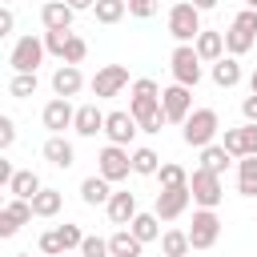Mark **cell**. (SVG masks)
<instances>
[{
    "instance_id": "obj_1",
    "label": "cell",
    "mask_w": 257,
    "mask_h": 257,
    "mask_svg": "<svg viewBox=\"0 0 257 257\" xmlns=\"http://www.w3.org/2000/svg\"><path fill=\"white\" fill-rule=\"evenodd\" d=\"M217 128H221L217 108H193V112H189V120L181 124V141H185L189 149H205V145H213V141H217Z\"/></svg>"
},
{
    "instance_id": "obj_2",
    "label": "cell",
    "mask_w": 257,
    "mask_h": 257,
    "mask_svg": "<svg viewBox=\"0 0 257 257\" xmlns=\"http://www.w3.org/2000/svg\"><path fill=\"white\" fill-rule=\"evenodd\" d=\"M257 44V8H241L233 16V24L225 28V52L229 56H245Z\"/></svg>"
},
{
    "instance_id": "obj_3",
    "label": "cell",
    "mask_w": 257,
    "mask_h": 257,
    "mask_svg": "<svg viewBox=\"0 0 257 257\" xmlns=\"http://www.w3.org/2000/svg\"><path fill=\"white\" fill-rule=\"evenodd\" d=\"M169 36L177 44H193L201 36V8L193 0H177L169 8Z\"/></svg>"
},
{
    "instance_id": "obj_4",
    "label": "cell",
    "mask_w": 257,
    "mask_h": 257,
    "mask_svg": "<svg viewBox=\"0 0 257 257\" xmlns=\"http://www.w3.org/2000/svg\"><path fill=\"white\" fill-rule=\"evenodd\" d=\"M128 112L137 116V124H145L153 112H161V84L149 80V76L133 80L128 84Z\"/></svg>"
},
{
    "instance_id": "obj_5",
    "label": "cell",
    "mask_w": 257,
    "mask_h": 257,
    "mask_svg": "<svg viewBox=\"0 0 257 257\" xmlns=\"http://www.w3.org/2000/svg\"><path fill=\"white\" fill-rule=\"evenodd\" d=\"M189 189H193V205L201 209H217L225 201V185H221V173H209V169H193L189 173Z\"/></svg>"
},
{
    "instance_id": "obj_6",
    "label": "cell",
    "mask_w": 257,
    "mask_h": 257,
    "mask_svg": "<svg viewBox=\"0 0 257 257\" xmlns=\"http://www.w3.org/2000/svg\"><path fill=\"white\" fill-rule=\"evenodd\" d=\"M96 173L100 177H108L112 185L116 181H128V173H133V153H128V145H104L100 153H96Z\"/></svg>"
},
{
    "instance_id": "obj_7",
    "label": "cell",
    "mask_w": 257,
    "mask_h": 257,
    "mask_svg": "<svg viewBox=\"0 0 257 257\" xmlns=\"http://www.w3.org/2000/svg\"><path fill=\"white\" fill-rule=\"evenodd\" d=\"M201 64H205V60L197 56V48H193V44H177V48H173V56H169L173 80H177V84H189V88H197V84H201V72H205Z\"/></svg>"
},
{
    "instance_id": "obj_8",
    "label": "cell",
    "mask_w": 257,
    "mask_h": 257,
    "mask_svg": "<svg viewBox=\"0 0 257 257\" xmlns=\"http://www.w3.org/2000/svg\"><path fill=\"white\" fill-rule=\"evenodd\" d=\"M44 40L40 36H20L16 44H12V52H8V64H12V72H36L40 68V60H44Z\"/></svg>"
},
{
    "instance_id": "obj_9",
    "label": "cell",
    "mask_w": 257,
    "mask_h": 257,
    "mask_svg": "<svg viewBox=\"0 0 257 257\" xmlns=\"http://www.w3.org/2000/svg\"><path fill=\"white\" fill-rule=\"evenodd\" d=\"M161 108H165L169 124H185V120H189V112H193V88L173 80L169 88H161Z\"/></svg>"
},
{
    "instance_id": "obj_10",
    "label": "cell",
    "mask_w": 257,
    "mask_h": 257,
    "mask_svg": "<svg viewBox=\"0 0 257 257\" xmlns=\"http://www.w3.org/2000/svg\"><path fill=\"white\" fill-rule=\"evenodd\" d=\"M217 237H221V217H217V209H197V213H193V225H189L193 249H213Z\"/></svg>"
},
{
    "instance_id": "obj_11",
    "label": "cell",
    "mask_w": 257,
    "mask_h": 257,
    "mask_svg": "<svg viewBox=\"0 0 257 257\" xmlns=\"http://www.w3.org/2000/svg\"><path fill=\"white\" fill-rule=\"evenodd\" d=\"M124 88H128V68H124V64H104V68H96V76H92V96H96V100L120 96Z\"/></svg>"
},
{
    "instance_id": "obj_12",
    "label": "cell",
    "mask_w": 257,
    "mask_h": 257,
    "mask_svg": "<svg viewBox=\"0 0 257 257\" xmlns=\"http://www.w3.org/2000/svg\"><path fill=\"white\" fill-rule=\"evenodd\" d=\"M189 201H193V189H189V185H173V189H161V193H157L153 213H157L161 221H177V217L189 209Z\"/></svg>"
},
{
    "instance_id": "obj_13",
    "label": "cell",
    "mask_w": 257,
    "mask_h": 257,
    "mask_svg": "<svg viewBox=\"0 0 257 257\" xmlns=\"http://www.w3.org/2000/svg\"><path fill=\"white\" fill-rule=\"evenodd\" d=\"M40 120H44L48 137H56V133H64V128H72V124H76V108H72V100H68V96H52V100L44 104Z\"/></svg>"
},
{
    "instance_id": "obj_14",
    "label": "cell",
    "mask_w": 257,
    "mask_h": 257,
    "mask_svg": "<svg viewBox=\"0 0 257 257\" xmlns=\"http://www.w3.org/2000/svg\"><path fill=\"white\" fill-rule=\"evenodd\" d=\"M32 217H36V213H32V201H24V197H8L4 209H0V237H16L20 225H28Z\"/></svg>"
},
{
    "instance_id": "obj_15",
    "label": "cell",
    "mask_w": 257,
    "mask_h": 257,
    "mask_svg": "<svg viewBox=\"0 0 257 257\" xmlns=\"http://www.w3.org/2000/svg\"><path fill=\"white\" fill-rule=\"evenodd\" d=\"M221 145H225L237 161H241V157H257V124L245 120V124H237V128H225Z\"/></svg>"
},
{
    "instance_id": "obj_16",
    "label": "cell",
    "mask_w": 257,
    "mask_h": 257,
    "mask_svg": "<svg viewBox=\"0 0 257 257\" xmlns=\"http://www.w3.org/2000/svg\"><path fill=\"white\" fill-rule=\"evenodd\" d=\"M137 133H141V124H137V116H133L128 108H112V112H108V120H104V137H108L112 145H133Z\"/></svg>"
},
{
    "instance_id": "obj_17",
    "label": "cell",
    "mask_w": 257,
    "mask_h": 257,
    "mask_svg": "<svg viewBox=\"0 0 257 257\" xmlns=\"http://www.w3.org/2000/svg\"><path fill=\"white\" fill-rule=\"evenodd\" d=\"M72 16H76V8L64 4V0L40 4V24H44V32H64V28H72Z\"/></svg>"
},
{
    "instance_id": "obj_18",
    "label": "cell",
    "mask_w": 257,
    "mask_h": 257,
    "mask_svg": "<svg viewBox=\"0 0 257 257\" xmlns=\"http://www.w3.org/2000/svg\"><path fill=\"white\" fill-rule=\"evenodd\" d=\"M40 153H44V161H48L52 169H72V165H76V149H72V141H68L64 133H56V137H48Z\"/></svg>"
},
{
    "instance_id": "obj_19",
    "label": "cell",
    "mask_w": 257,
    "mask_h": 257,
    "mask_svg": "<svg viewBox=\"0 0 257 257\" xmlns=\"http://www.w3.org/2000/svg\"><path fill=\"white\" fill-rule=\"evenodd\" d=\"M104 213H108V221L112 225H128L141 209H137V193H128V189H120V193H112L108 197V205H104Z\"/></svg>"
},
{
    "instance_id": "obj_20",
    "label": "cell",
    "mask_w": 257,
    "mask_h": 257,
    "mask_svg": "<svg viewBox=\"0 0 257 257\" xmlns=\"http://www.w3.org/2000/svg\"><path fill=\"white\" fill-rule=\"evenodd\" d=\"M209 76H213L217 88H237V84H241V56H229V52H225L221 60H213Z\"/></svg>"
},
{
    "instance_id": "obj_21",
    "label": "cell",
    "mask_w": 257,
    "mask_h": 257,
    "mask_svg": "<svg viewBox=\"0 0 257 257\" xmlns=\"http://www.w3.org/2000/svg\"><path fill=\"white\" fill-rule=\"evenodd\" d=\"M80 88H84L80 64H60V68L52 72V92H56V96H68V100H72Z\"/></svg>"
},
{
    "instance_id": "obj_22",
    "label": "cell",
    "mask_w": 257,
    "mask_h": 257,
    "mask_svg": "<svg viewBox=\"0 0 257 257\" xmlns=\"http://www.w3.org/2000/svg\"><path fill=\"white\" fill-rule=\"evenodd\" d=\"M104 120H108V112H100V104H80L72 133L76 137H96V133H104Z\"/></svg>"
},
{
    "instance_id": "obj_23",
    "label": "cell",
    "mask_w": 257,
    "mask_h": 257,
    "mask_svg": "<svg viewBox=\"0 0 257 257\" xmlns=\"http://www.w3.org/2000/svg\"><path fill=\"white\" fill-rule=\"evenodd\" d=\"M108 197H112V181H108V177L92 173V177H84V181H80V201H84L88 209L108 205Z\"/></svg>"
},
{
    "instance_id": "obj_24",
    "label": "cell",
    "mask_w": 257,
    "mask_h": 257,
    "mask_svg": "<svg viewBox=\"0 0 257 257\" xmlns=\"http://www.w3.org/2000/svg\"><path fill=\"white\" fill-rule=\"evenodd\" d=\"M193 48H197V56H201L205 64H213V60L225 56V32H209V28H201V36L193 40Z\"/></svg>"
},
{
    "instance_id": "obj_25",
    "label": "cell",
    "mask_w": 257,
    "mask_h": 257,
    "mask_svg": "<svg viewBox=\"0 0 257 257\" xmlns=\"http://www.w3.org/2000/svg\"><path fill=\"white\" fill-rule=\"evenodd\" d=\"M40 189H44V185H40V177H36L32 169H16V177L8 181V197H24V201H32Z\"/></svg>"
},
{
    "instance_id": "obj_26",
    "label": "cell",
    "mask_w": 257,
    "mask_h": 257,
    "mask_svg": "<svg viewBox=\"0 0 257 257\" xmlns=\"http://www.w3.org/2000/svg\"><path fill=\"white\" fill-rule=\"evenodd\" d=\"M108 249H112V257H141L145 241H141L133 229H116V233L108 237Z\"/></svg>"
},
{
    "instance_id": "obj_27",
    "label": "cell",
    "mask_w": 257,
    "mask_h": 257,
    "mask_svg": "<svg viewBox=\"0 0 257 257\" xmlns=\"http://www.w3.org/2000/svg\"><path fill=\"white\" fill-rule=\"evenodd\" d=\"M229 161H237L221 141H213V145H205L201 149V169H209V173H225L229 169Z\"/></svg>"
},
{
    "instance_id": "obj_28",
    "label": "cell",
    "mask_w": 257,
    "mask_h": 257,
    "mask_svg": "<svg viewBox=\"0 0 257 257\" xmlns=\"http://www.w3.org/2000/svg\"><path fill=\"white\" fill-rule=\"evenodd\" d=\"M193 241H189V229H165L161 233V253L165 257H189Z\"/></svg>"
},
{
    "instance_id": "obj_29",
    "label": "cell",
    "mask_w": 257,
    "mask_h": 257,
    "mask_svg": "<svg viewBox=\"0 0 257 257\" xmlns=\"http://www.w3.org/2000/svg\"><path fill=\"white\" fill-rule=\"evenodd\" d=\"M60 205H64V193H60V189H40V193L32 197V213H36V217H44V221H48V217H56V213H60Z\"/></svg>"
},
{
    "instance_id": "obj_30",
    "label": "cell",
    "mask_w": 257,
    "mask_h": 257,
    "mask_svg": "<svg viewBox=\"0 0 257 257\" xmlns=\"http://www.w3.org/2000/svg\"><path fill=\"white\" fill-rule=\"evenodd\" d=\"M237 193L241 197H257V157H241L237 161Z\"/></svg>"
},
{
    "instance_id": "obj_31",
    "label": "cell",
    "mask_w": 257,
    "mask_h": 257,
    "mask_svg": "<svg viewBox=\"0 0 257 257\" xmlns=\"http://www.w3.org/2000/svg\"><path fill=\"white\" fill-rule=\"evenodd\" d=\"M157 169H161L157 149H149V145L133 149V173H137V177H157Z\"/></svg>"
},
{
    "instance_id": "obj_32",
    "label": "cell",
    "mask_w": 257,
    "mask_h": 257,
    "mask_svg": "<svg viewBox=\"0 0 257 257\" xmlns=\"http://www.w3.org/2000/svg\"><path fill=\"white\" fill-rule=\"evenodd\" d=\"M128 229L149 245V241H157V237H161V217H157V213H137V217L128 221Z\"/></svg>"
},
{
    "instance_id": "obj_33",
    "label": "cell",
    "mask_w": 257,
    "mask_h": 257,
    "mask_svg": "<svg viewBox=\"0 0 257 257\" xmlns=\"http://www.w3.org/2000/svg\"><path fill=\"white\" fill-rule=\"evenodd\" d=\"M124 12H128V0H96V8H92L96 24H116V20H124Z\"/></svg>"
},
{
    "instance_id": "obj_34",
    "label": "cell",
    "mask_w": 257,
    "mask_h": 257,
    "mask_svg": "<svg viewBox=\"0 0 257 257\" xmlns=\"http://www.w3.org/2000/svg\"><path fill=\"white\" fill-rule=\"evenodd\" d=\"M36 72H12V80H8V92L16 96V100H28L32 92H36Z\"/></svg>"
},
{
    "instance_id": "obj_35",
    "label": "cell",
    "mask_w": 257,
    "mask_h": 257,
    "mask_svg": "<svg viewBox=\"0 0 257 257\" xmlns=\"http://www.w3.org/2000/svg\"><path fill=\"white\" fill-rule=\"evenodd\" d=\"M157 181H161V189H173V185H189V173H185V165L165 161V165L157 169Z\"/></svg>"
},
{
    "instance_id": "obj_36",
    "label": "cell",
    "mask_w": 257,
    "mask_h": 257,
    "mask_svg": "<svg viewBox=\"0 0 257 257\" xmlns=\"http://www.w3.org/2000/svg\"><path fill=\"white\" fill-rule=\"evenodd\" d=\"M80 257H112V249H108V237L84 233V241H80Z\"/></svg>"
},
{
    "instance_id": "obj_37",
    "label": "cell",
    "mask_w": 257,
    "mask_h": 257,
    "mask_svg": "<svg viewBox=\"0 0 257 257\" xmlns=\"http://www.w3.org/2000/svg\"><path fill=\"white\" fill-rule=\"evenodd\" d=\"M68 40H72V28H64V32H44V48H48L52 56H60V60H64Z\"/></svg>"
},
{
    "instance_id": "obj_38",
    "label": "cell",
    "mask_w": 257,
    "mask_h": 257,
    "mask_svg": "<svg viewBox=\"0 0 257 257\" xmlns=\"http://www.w3.org/2000/svg\"><path fill=\"white\" fill-rule=\"evenodd\" d=\"M84 56H88V44L72 32V40H68V48H64V60H60V64H84Z\"/></svg>"
},
{
    "instance_id": "obj_39",
    "label": "cell",
    "mask_w": 257,
    "mask_h": 257,
    "mask_svg": "<svg viewBox=\"0 0 257 257\" xmlns=\"http://www.w3.org/2000/svg\"><path fill=\"white\" fill-rule=\"evenodd\" d=\"M56 233H60V241H64V253H68V249H80V241H84V233H80V225H72V221H64V225H56Z\"/></svg>"
},
{
    "instance_id": "obj_40",
    "label": "cell",
    "mask_w": 257,
    "mask_h": 257,
    "mask_svg": "<svg viewBox=\"0 0 257 257\" xmlns=\"http://www.w3.org/2000/svg\"><path fill=\"white\" fill-rule=\"evenodd\" d=\"M40 253H48V257H60V253H64V241H60V233H56V229L40 233Z\"/></svg>"
},
{
    "instance_id": "obj_41",
    "label": "cell",
    "mask_w": 257,
    "mask_h": 257,
    "mask_svg": "<svg viewBox=\"0 0 257 257\" xmlns=\"http://www.w3.org/2000/svg\"><path fill=\"white\" fill-rule=\"evenodd\" d=\"M157 8H161V0H128V16H137V20L157 16Z\"/></svg>"
},
{
    "instance_id": "obj_42",
    "label": "cell",
    "mask_w": 257,
    "mask_h": 257,
    "mask_svg": "<svg viewBox=\"0 0 257 257\" xmlns=\"http://www.w3.org/2000/svg\"><path fill=\"white\" fill-rule=\"evenodd\" d=\"M12 141H16V120L0 116V149H12Z\"/></svg>"
},
{
    "instance_id": "obj_43",
    "label": "cell",
    "mask_w": 257,
    "mask_h": 257,
    "mask_svg": "<svg viewBox=\"0 0 257 257\" xmlns=\"http://www.w3.org/2000/svg\"><path fill=\"white\" fill-rule=\"evenodd\" d=\"M241 116H245V120H253V124H257V92H249V96H245V100H241Z\"/></svg>"
},
{
    "instance_id": "obj_44",
    "label": "cell",
    "mask_w": 257,
    "mask_h": 257,
    "mask_svg": "<svg viewBox=\"0 0 257 257\" xmlns=\"http://www.w3.org/2000/svg\"><path fill=\"white\" fill-rule=\"evenodd\" d=\"M12 28H16V12L12 8H0V36H8Z\"/></svg>"
},
{
    "instance_id": "obj_45",
    "label": "cell",
    "mask_w": 257,
    "mask_h": 257,
    "mask_svg": "<svg viewBox=\"0 0 257 257\" xmlns=\"http://www.w3.org/2000/svg\"><path fill=\"white\" fill-rule=\"evenodd\" d=\"M64 4H72L76 12H92V8H96V0H64Z\"/></svg>"
},
{
    "instance_id": "obj_46",
    "label": "cell",
    "mask_w": 257,
    "mask_h": 257,
    "mask_svg": "<svg viewBox=\"0 0 257 257\" xmlns=\"http://www.w3.org/2000/svg\"><path fill=\"white\" fill-rule=\"evenodd\" d=\"M193 4H197L201 12H213V8H217V0H193Z\"/></svg>"
},
{
    "instance_id": "obj_47",
    "label": "cell",
    "mask_w": 257,
    "mask_h": 257,
    "mask_svg": "<svg viewBox=\"0 0 257 257\" xmlns=\"http://www.w3.org/2000/svg\"><path fill=\"white\" fill-rule=\"evenodd\" d=\"M249 92H257V68H253V76H249Z\"/></svg>"
},
{
    "instance_id": "obj_48",
    "label": "cell",
    "mask_w": 257,
    "mask_h": 257,
    "mask_svg": "<svg viewBox=\"0 0 257 257\" xmlns=\"http://www.w3.org/2000/svg\"><path fill=\"white\" fill-rule=\"evenodd\" d=\"M245 8H257V0H245Z\"/></svg>"
},
{
    "instance_id": "obj_49",
    "label": "cell",
    "mask_w": 257,
    "mask_h": 257,
    "mask_svg": "<svg viewBox=\"0 0 257 257\" xmlns=\"http://www.w3.org/2000/svg\"><path fill=\"white\" fill-rule=\"evenodd\" d=\"M16 257H32V253H16Z\"/></svg>"
}]
</instances>
